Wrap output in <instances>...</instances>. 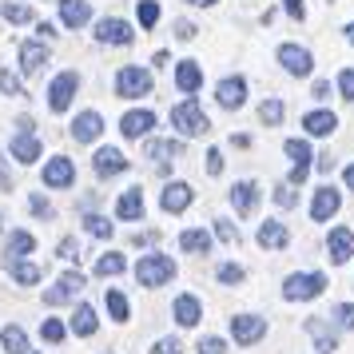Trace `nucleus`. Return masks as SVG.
I'll return each mask as SVG.
<instances>
[{"label":"nucleus","instance_id":"nucleus-1","mask_svg":"<svg viewBox=\"0 0 354 354\" xmlns=\"http://www.w3.org/2000/svg\"><path fill=\"white\" fill-rule=\"evenodd\" d=\"M171 128H179V136H203V131H211V120L199 108V100L187 96L183 104L171 108Z\"/></svg>","mask_w":354,"mask_h":354},{"label":"nucleus","instance_id":"nucleus-2","mask_svg":"<svg viewBox=\"0 0 354 354\" xmlns=\"http://www.w3.org/2000/svg\"><path fill=\"white\" fill-rule=\"evenodd\" d=\"M322 290H326V274L306 271V274H290L283 283V299L287 303H310V299H319Z\"/></svg>","mask_w":354,"mask_h":354},{"label":"nucleus","instance_id":"nucleus-3","mask_svg":"<svg viewBox=\"0 0 354 354\" xmlns=\"http://www.w3.org/2000/svg\"><path fill=\"white\" fill-rule=\"evenodd\" d=\"M136 279H140V287H163L176 279V263L167 255H144L136 263Z\"/></svg>","mask_w":354,"mask_h":354},{"label":"nucleus","instance_id":"nucleus-4","mask_svg":"<svg viewBox=\"0 0 354 354\" xmlns=\"http://www.w3.org/2000/svg\"><path fill=\"white\" fill-rule=\"evenodd\" d=\"M151 92V72H144V68H120V76H115V96L120 100H140Z\"/></svg>","mask_w":354,"mask_h":354},{"label":"nucleus","instance_id":"nucleus-5","mask_svg":"<svg viewBox=\"0 0 354 354\" xmlns=\"http://www.w3.org/2000/svg\"><path fill=\"white\" fill-rule=\"evenodd\" d=\"M76 88H80V76H76V72H60V76L48 84V108L52 112H68V104H72V96H76Z\"/></svg>","mask_w":354,"mask_h":354},{"label":"nucleus","instance_id":"nucleus-6","mask_svg":"<svg viewBox=\"0 0 354 354\" xmlns=\"http://www.w3.org/2000/svg\"><path fill=\"white\" fill-rule=\"evenodd\" d=\"M231 335H235L239 346H251V342H259V338L267 335V319H259V315H235L231 319Z\"/></svg>","mask_w":354,"mask_h":354},{"label":"nucleus","instance_id":"nucleus-7","mask_svg":"<svg viewBox=\"0 0 354 354\" xmlns=\"http://www.w3.org/2000/svg\"><path fill=\"white\" fill-rule=\"evenodd\" d=\"M279 64L287 68L290 76H310L315 72V56L306 48H299V44H283L279 48Z\"/></svg>","mask_w":354,"mask_h":354},{"label":"nucleus","instance_id":"nucleus-8","mask_svg":"<svg viewBox=\"0 0 354 354\" xmlns=\"http://www.w3.org/2000/svg\"><path fill=\"white\" fill-rule=\"evenodd\" d=\"M338 207H342V195H338L335 187H319L315 199H310V219H315V223H326V219L338 215Z\"/></svg>","mask_w":354,"mask_h":354},{"label":"nucleus","instance_id":"nucleus-9","mask_svg":"<svg viewBox=\"0 0 354 354\" xmlns=\"http://www.w3.org/2000/svg\"><path fill=\"white\" fill-rule=\"evenodd\" d=\"M44 183L48 187H72L76 183V163L68 160V156H52L44 163Z\"/></svg>","mask_w":354,"mask_h":354},{"label":"nucleus","instance_id":"nucleus-10","mask_svg":"<svg viewBox=\"0 0 354 354\" xmlns=\"http://www.w3.org/2000/svg\"><path fill=\"white\" fill-rule=\"evenodd\" d=\"M84 290V274L80 271H68V274H60V283L52 290H44V303L48 306H60V303H68V299H76Z\"/></svg>","mask_w":354,"mask_h":354},{"label":"nucleus","instance_id":"nucleus-11","mask_svg":"<svg viewBox=\"0 0 354 354\" xmlns=\"http://www.w3.org/2000/svg\"><path fill=\"white\" fill-rule=\"evenodd\" d=\"M96 36L104 40V44H131V40H136L131 24L128 20H120V17H104L96 24Z\"/></svg>","mask_w":354,"mask_h":354},{"label":"nucleus","instance_id":"nucleus-12","mask_svg":"<svg viewBox=\"0 0 354 354\" xmlns=\"http://www.w3.org/2000/svg\"><path fill=\"white\" fill-rule=\"evenodd\" d=\"M215 100H219V108H227V112H231V108H243V104H247V80H243V76H227V80L215 88Z\"/></svg>","mask_w":354,"mask_h":354},{"label":"nucleus","instance_id":"nucleus-13","mask_svg":"<svg viewBox=\"0 0 354 354\" xmlns=\"http://www.w3.org/2000/svg\"><path fill=\"white\" fill-rule=\"evenodd\" d=\"M100 131H104L100 112H80L72 120V140H76V144H92V140H100Z\"/></svg>","mask_w":354,"mask_h":354},{"label":"nucleus","instance_id":"nucleus-14","mask_svg":"<svg viewBox=\"0 0 354 354\" xmlns=\"http://www.w3.org/2000/svg\"><path fill=\"white\" fill-rule=\"evenodd\" d=\"M92 167H96V176H120V171H128V160H124V151L120 147H100L96 160H92Z\"/></svg>","mask_w":354,"mask_h":354},{"label":"nucleus","instance_id":"nucleus-15","mask_svg":"<svg viewBox=\"0 0 354 354\" xmlns=\"http://www.w3.org/2000/svg\"><path fill=\"white\" fill-rule=\"evenodd\" d=\"M326 251H330V263H346V259L354 255V231L335 227V231L326 235Z\"/></svg>","mask_w":354,"mask_h":354},{"label":"nucleus","instance_id":"nucleus-16","mask_svg":"<svg viewBox=\"0 0 354 354\" xmlns=\"http://www.w3.org/2000/svg\"><path fill=\"white\" fill-rule=\"evenodd\" d=\"M156 128V112H128L124 120H120V131H124V140H140V136H147V131Z\"/></svg>","mask_w":354,"mask_h":354},{"label":"nucleus","instance_id":"nucleus-17","mask_svg":"<svg viewBox=\"0 0 354 354\" xmlns=\"http://www.w3.org/2000/svg\"><path fill=\"white\" fill-rule=\"evenodd\" d=\"M255 239H259V247H267V251H283V247L290 243V231L279 223V219H267V223L259 227Z\"/></svg>","mask_w":354,"mask_h":354},{"label":"nucleus","instance_id":"nucleus-18","mask_svg":"<svg viewBox=\"0 0 354 354\" xmlns=\"http://www.w3.org/2000/svg\"><path fill=\"white\" fill-rule=\"evenodd\" d=\"M176 88L179 92H199L203 88V68L195 64V60H179V68H176Z\"/></svg>","mask_w":354,"mask_h":354},{"label":"nucleus","instance_id":"nucleus-19","mask_svg":"<svg viewBox=\"0 0 354 354\" xmlns=\"http://www.w3.org/2000/svg\"><path fill=\"white\" fill-rule=\"evenodd\" d=\"M192 187H187V183H167V187H163V195H160V207L163 211H187L192 207Z\"/></svg>","mask_w":354,"mask_h":354},{"label":"nucleus","instance_id":"nucleus-20","mask_svg":"<svg viewBox=\"0 0 354 354\" xmlns=\"http://www.w3.org/2000/svg\"><path fill=\"white\" fill-rule=\"evenodd\" d=\"M231 203H235V211H239V215H251V211H255V203H259V183H255V179H243V183H235V187H231Z\"/></svg>","mask_w":354,"mask_h":354},{"label":"nucleus","instance_id":"nucleus-21","mask_svg":"<svg viewBox=\"0 0 354 354\" xmlns=\"http://www.w3.org/2000/svg\"><path fill=\"white\" fill-rule=\"evenodd\" d=\"M8 147H12V160H20V163H36L40 160V140H36L32 131H17Z\"/></svg>","mask_w":354,"mask_h":354},{"label":"nucleus","instance_id":"nucleus-22","mask_svg":"<svg viewBox=\"0 0 354 354\" xmlns=\"http://www.w3.org/2000/svg\"><path fill=\"white\" fill-rule=\"evenodd\" d=\"M115 219H144V192L140 187H128L115 199Z\"/></svg>","mask_w":354,"mask_h":354},{"label":"nucleus","instance_id":"nucleus-23","mask_svg":"<svg viewBox=\"0 0 354 354\" xmlns=\"http://www.w3.org/2000/svg\"><path fill=\"white\" fill-rule=\"evenodd\" d=\"M171 315H176L179 326H195V322L203 319V306H199V299H195V295H179L176 306H171Z\"/></svg>","mask_w":354,"mask_h":354},{"label":"nucleus","instance_id":"nucleus-24","mask_svg":"<svg viewBox=\"0 0 354 354\" xmlns=\"http://www.w3.org/2000/svg\"><path fill=\"white\" fill-rule=\"evenodd\" d=\"M60 20H64V28H80L92 20V8H88V0H60Z\"/></svg>","mask_w":354,"mask_h":354},{"label":"nucleus","instance_id":"nucleus-25","mask_svg":"<svg viewBox=\"0 0 354 354\" xmlns=\"http://www.w3.org/2000/svg\"><path fill=\"white\" fill-rule=\"evenodd\" d=\"M44 64H48V48H44V40H40V44H20V68H24L28 76H36Z\"/></svg>","mask_w":354,"mask_h":354},{"label":"nucleus","instance_id":"nucleus-26","mask_svg":"<svg viewBox=\"0 0 354 354\" xmlns=\"http://www.w3.org/2000/svg\"><path fill=\"white\" fill-rule=\"evenodd\" d=\"M306 335L315 338L319 354H335V351H338V338L326 330V322H322V319H306Z\"/></svg>","mask_w":354,"mask_h":354},{"label":"nucleus","instance_id":"nucleus-27","mask_svg":"<svg viewBox=\"0 0 354 354\" xmlns=\"http://www.w3.org/2000/svg\"><path fill=\"white\" fill-rule=\"evenodd\" d=\"M303 128H306V136H330L338 128V115L335 112H306Z\"/></svg>","mask_w":354,"mask_h":354},{"label":"nucleus","instance_id":"nucleus-28","mask_svg":"<svg viewBox=\"0 0 354 354\" xmlns=\"http://www.w3.org/2000/svg\"><path fill=\"white\" fill-rule=\"evenodd\" d=\"M0 346H4L8 354H28V335L20 330L17 322H8V326L0 330Z\"/></svg>","mask_w":354,"mask_h":354},{"label":"nucleus","instance_id":"nucleus-29","mask_svg":"<svg viewBox=\"0 0 354 354\" xmlns=\"http://www.w3.org/2000/svg\"><path fill=\"white\" fill-rule=\"evenodd\" d=\"M179 247H183V251H192V255H207V251H211V235H207V231H199V227H192V231H183V235H179Z\"/></svg>","mask_w":354,"mask_h":354},{"label":"nucleus","instance_id":"nucleus-30","mask_svg":"<svg viewBox=\"0 0 354 354\" xmlns=\"http://www.w3.org/2000/svg\"><path fill=\"white\" fill-rule=\"evenodd\" d=\"M8 271H12V279H17L20 287H32V283L44 279V271L36 263H20V259H8Z\"/></svg>","mask_w":354,"mask_h":354},{"label":"nucleus","instance_id":"nucleus-31","mask_svg":"<svg viewBox=\"0 0 354 354\" xmlns=\"http://www.w3.org/2000/svg\"><path fill=\"white\" fill-rule=\"evenodd\" d=\"M72 330L80 338H88V335H96V310L84 303V306H76V315H72Z\"/></svg>","mask_w":354,"mask_h":354},{"label":"nucleus","instance_id":"nucleus-32","mask_svg":"<svg viewBox=\"0 0 354 354\" xmlns=\"http://www.w3.org/2000/svg\"><path fill=\"white\" fill-rule=\"evenodd\" d=\"M144 156H147V160H156V163L176 160V156H179V144H176V140H151V144L144 147Z\"/></svg>","mask_w":354,"mask_h":354},{"label":"nucleus","instance_id":"nucleus-33","mask_svg":"<svg viewBox=\"0 0 354 354\" xmlns=\"http://www.w3.org/2000/svg\"><path fill=\"white\" fill-rule=\"evenodd\" d=\"M36 251V239L28 235V231H12L8 235V259H24Z\"/></svg>","mask_w":354,"mask_h":354},{"label":"nucleus","instance_id":"nucleus-34","mask_svg":"<svg viewBox=\"0 0 354 354\" xmlns=\"http://www.w3.org/2000/svg\"><path fill=\"white\" fill-rule=\"evenodd\" d=\"M124 271H128V259L115 255V251H112V255H100L96 259V274H100V279H108V274H124Z\"/></svg>","mask_w":354,"mask_h":354},{"label":"nucleus","instance_id":"nucleus-35","mask_svg":"<svg viewBox=\"0 0 354 354\" xmlns=\"http://www.w3.org/2000/svg\"><path fill=\"white\" fill-rule=\"evenodd\" d=\"M259 120H263L267 128H274V124H283V100H279V96L263 100V104H259Z\"/></svg>","mask_w":354,"mask_h":354},{"label":"nucleus","instance_id":"nucleus-36","mask_svg":"<svg viewBox=\"0 0 354 354\" xmlns=\"http://www.w3.org/2000/svg\"><path fill=\"white\" fill-rule=\"evenodd\" d=\"M0 17L8 20V24H28V20H32V8H28V4H12V0H8V4H0Z\"/></svg>","mask_w":354,"mask_h":354},{"label":"nucleus","instance_id":"nucleus-37","mask_svg":"<svg viewBox=\"0 0 354 354\" xmlns=\"http://www.w3.org/2000/svg\"><path fill=\"white\" fill-rule=\"evenodd\" d=\"M104 303H108V315H112L115 322H128V299H124L120 290H108Z\"/></svg>","mask_w":354,"mask_h":354},{"label":"nucleus","instance_id":"nucleus-38","mask_svg":"<svg viewBox=\"0 0 354 354\" xmlns=\"http://www.w3.org/2000/svg\"><path fill=\"white\" fill-rule=\"evenodd\" d=\"M64 335L68 330H64V322L60 319H44L40 322V338H48V342H64Z\"/></svg>","mask_w":354,"mask_h":354},{"label":"nucleus","instance_id":"nucleus-39","mask_svg":"<svg viewBox=\"0 0 354 354\" xmlns=\"http://www.w3.org/2000/svg\"><path fill=\"white\" fill-rule=\"evenodd\" d=\"M136 8H140V24H144V28H156V20H160V4H156V0H140Z\"/></svg>","mask_w":354,"mask_h":354},{"label":"nucleus","instance_id":"nucleus-40","mask_svg":"<svg viewBox=\"0 0 354 354\" xmlns=\"http://www.w3.org/2000/svg\"><path fill=\"white\" fill-rule=\"evenodd\" d=\"M84 227H88V235H96V239H108V235H112V223H108L104 215H88Z\"/></svg>","mask_w":354,"mask_h":354},{"label":"nucleus","instance_id":"nucleus-41","mask_svg":"<svg viewBox=\"0 0 354 354\" xmlns=\"http://www.w3.org/2000/svg\"><path fill=\"white\" fill-rule=\"evenodd\" d=\"M330 319H335L342 330H354V303H338L335 310H330Z\"/></svg>","mask_w":354,"mask_h":354},{"label":"nucleus","instance_id":"nucleus-42","mask_svg":"<svg viewBox=\"0 0 354 354\" xmlns=\"http://www.w3.org/2000/svg\"><path fill=\"white\" fill-rule=\"evenodd\" d=\"M195 354H227V342L223 338H215V335H207V338L195 342Z\"/></svg>","mask_w":354,"mask_h":354},{"label":"nucleus","instance_id":"nucleus-43","mask_svg":"<svg viewBox=\"0 0 354 354\" xmlns=\"http://www.w3.org/2000/svg\"><path fill=\"white\" fill-rule=\"evenodd\" d=\"M0 92L4 96H24V88H20V80L8 72V68H0Z\"/></svg>","mask_w":354,"mask_h":354},{"label":"nucleus","instance_id":"nucleus-44","mask_svg":"<svg viewBox=\"0 0 354 354\" xmlns=\"http://www.w3.org/2000/svg\"><path fill=\"white\" fill-rule=\"evenodd\" d=\"M219 283H223V287H239V283H243V267L223 263V267H219Z\"/></svg>","mask_w":354,"mask_h":354},{"label":"nucleus","instance_id":"nucleus-45","mask_svg":"<svg viewBox=\"0 0 354 354\" xmlns=\"http://www.w3.org/2000/svg\"><path fill=\"white\" fill-rule=\"evenodd\" d=\"M215 235L223 243H239V227L231 223V219H215Z\"/></svg>","mask_w":354,"mask_h":354},{"label":"nucleus","instance_id":"nucleus-46","mask_svg":"<svg viewBox=\"0 0 354 354\" xmlns=\"http://www.w3.org/2000/svg\"><path fill=\"white\" fill-rule=\"evenodd\" d=\"M338 92H342V100H354V68L338 72Z\"/></svg>","mask_w":354,"mask_h":354},{"label":"nucleus","instance_id":"nucleus-47","mask_svg":"<svg viewBox=\"0 0 354 354\" xmlns=\"http://www.w3.org/2000/svg\"><path fill=\"white\" fill-rule=\"evenodd\" d=\"M274 203L279 207H295V183H279L274 187Z\"/></svg>","mask_w":354,"mask_h":354},{"label":"nucleus","instance_id":"nucleus-48","mask_svg":"<svg viewBox=\"0 0 354 354\" xmlns=\"http://www.w3.org/2000/svg\"><path fill=\"white\" fill-rule=\"evenodd\" d=\"M28 203H32V215H40V219H52V215H56V211H52V203L44 199V195H32Z\"/></svg>","mask_w":354,"mask_h":354},{"label":"nucleus","instance_id":"nucleus-49","mask_svg":"<svg viewBox=\"0 0 354 354\" xmlns=\"http://www.w3.org/2000/svg\"><path fill=\"white\" fill-rule=\"evenodd\" d=\"M147 354H183V346H179L176 338H160V342H156Z\"/></svg>","mask_w":354,"mask_h":354},{"label":"nucleus","instance_id":"nucleus-50","mask_svg":"<svg viewBox=\"0 0 354 354\" xmlns=\"http://www.w3.org/2000/svg\"><path fill=\"white\" fill-rule=\"evenodd\" d=\"M207 171H211V176H219V171H223V151H219V147H211V151H207Z\"/></svg>","mask_w":354,"mask_h":354},{"label":"nucleus","instance_id":"nucleus-51","mask_svg":"<svg viewBox=\"0 0 354 354\" xmlns=\"http://www.w3.org/2000/svg\"><path fill=\"white\" fill-rule=\"evenodd\" d=\"M195 32H199V28H195L192 20H176V36L179 40H195Z\"/></svg>","mask_w":354,"mask_h":354},{"label":"nucleus","instance_id":"nucleus-52","mask_svg":"<svg viewBox=\"0 0 354 354\" xmlns=\"http://www.w3.org/2000/svg\"><path fill=\"white\" fill-rule=\"evenodd\" d=\"M283 8H287V12H290V17H295V20H303V17H306L303 0H283Z\"/></svg>","mask_w":354,"mask_h":354},{"label":"nucleus","instance_id":"nucleus-53","mask_svg":"<svg viewBox=\"0 0 354 354\" xmlns=\"http://www.w3.org/2000/svg\"><path fill=\"white\" fill-rule=\"evenodd\" d=\"M315 100H330V80H315V92H310Z\"/></svg>","mask_w":354,"mask_h":354},{"label":"nucleus","instance_id":"nucleus-54","mask_svg":"<svg viewBox=\"0 0 354 354\" xmlns=\"http://www.w3.org/2000/svg\"><path fill=\"white\" fill-rule=\"evenodd\" d=\"M0 192H12V176H8V167H4V156H0Z\"/></svg>","mask_w":354,"mask_h":354},{"label":"nucleus","instance_id":"nucleus-55","mask_svg":"<svg viewBox=\"0 0 354 354\" xmlns=\"http://www.w3.org/2000/svg\"><path fill=\"white\" fill-rule=\"evenodd\" d=\"M60 259H76V243H72V239L60 243Z\"/></svg>","mask_w":354,"mask_h":354},{"label":"nucleus","instance_id":"nucleus-56","mask_svg":"<svg viewBox=\"0 0 354 354\" xmlns=\"http://www.w3.org/2000/svg\"><path fill=\"white\" fill-rule=\"evenodd\" d=\"M36 32H40V40H52V36H56V28L44 20V24H36Z\"/></svg>","mask_w":354,"mask_h":354},{"label":"nucleus","instance_id":"nucleus-57","mask_svg":"<svg viewBox=\"0 0 354 354\" xmlns=\"http://www.w3.org/2000/svg\"><path fill=\"white\" fill-rule=\"evenodd\" d=\"M319 171H335V156H319Z\"/></svg>","mask_w":354,"mask_h":354},{"label":"nucleus","instance_id":"nucleus-58","mask_svg":"<svg viewBox=\"0 0 354 354\" xmlns=\"http://www.w3.org/2000/svg\"><path fill=\"white\" fill-rule=\"evenodd\" d=\"M342 179H346V187H351V192H354V163H351V167H346V171H342Z\"/></svg>","mask_w":354,"mask_h":354},{"label":"nucleus","instance_id":"nucleus-59","mask_svg":"<svg viewBox=\"0 0 354 354\" xmlns=\"http://www.w3.org/2000/svg\"><path fill=\"white\" fill-rule=\"evenodd\" d=\"M346 40H354V20H351V24H346Z\"/></svg>","mask_w":354,"mask_h":354},{"label":"nucleus","instance_id":"nucleus-60","mask_svg":"<svg viewBox=\"0 0 354 354\" xmlns=\"http://www.w3.org/2000/svg\"><path fill=\"white\" fill-rule=\"evenodd\" d=\"M199 4H215V0H199Z\"/></svg>","mask_w":354,"mask_h":354},{"label":"nucleus","instance_id":"nucleus-61","mask_svg":"<svg viewBox=\"0 0 354 354\" xmlns=\"http://www.w3.org/2000/svg\"><path fill=\"white\" fill-rule=\"evenodd\" d=\"M187 4H199V0H187Z\"/></svg>","mask_w":354,"mask_h":354},{"label":"nucleus","instance_id":"nucleus-62","mask_svg":"<svg viewBox=\"0 0 354 354\" xmlns=\"http://www.w3.org/2000/svg\"><path fill=\"white\" fill-rule=\"evenodd\" d=\"M0 227H4V223H0Z\"/></svg>","mask_w":354,"mask_h":354},{"label":"nucleus","instance_id":"nucleus-63","mask_svg":"<svg viewBox=\"0 0 354 354\" xmlns=\"http://www.w3.org/2000/svg\"><path fill=\"white\" fill-rule=\"evenodd\" d=\"M28 354H32V351H28Z\"/></svg>","mask_w":354,"mask_h":354}]
</instances>
